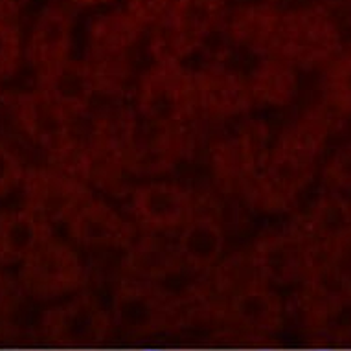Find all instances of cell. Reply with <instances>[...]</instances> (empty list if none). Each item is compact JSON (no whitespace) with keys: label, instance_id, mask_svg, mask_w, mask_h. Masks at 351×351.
<instances>
[{"label":"cell","instance_id":"cell-1","mask_svg":"<svg viewBox=\"0 0 351 351\" xmlns=\"http://www.w3.org/2000/svg\"><path fill=\"white\" fill-rule=\"evenodd\" d=\"M329 134V118L311 110L280 134L245 197L263 212H283L296 202L317 169Z\"/></svg>","mask_w":351,"mask_h":351},{"label":"cell","instance_id":"cell-2","mask_svg":"<svg viewBox=\"0 0 351 351\" xmlns=\"http://www.w3.org/2000/svg\"><path fill=\"white\" fill-rule=\"evenodd\" d=\"M138 116L166 127H184L197 116L193 70L173 59H155L136 90Z\"/></svg>","mask_w":351,"mask_h":351},{"label":"cell","instance_id":"cell-3","mask_svg":"<svg viewBox=\"0 0 351 351\" xmlns=\"http://www.w3.org/2000/svg\"><path fill=\"white\" fill-rule=\"evenodd\" d=\"M226 17V0H173L155 26V59L184 61L204 47Z\"/></svg>","mask_w":351,"mask_h":351},{"label":"cell","instance_id":"cell-4","mask_svg":"<svg viewBox=\"0 0 351 351\" xmlns=\"http://www.w3.org/2000/svg\"><path fill=\"white\" fill-rule=\"evenodd\" d=\"M339 32L331 19L317 10L280 12L269 58L291 66H317L335 59Z\"/></svg>","mask_w":351,"mask_h":351},{"label":"cell","instance_id":"cell-5","mask_svg":"<svg viewBox=\"0 0 351 351\" xmlns=\"http://www.w3.org/2000/svg\"><path fill=\"white\" fill-rule=\"evenodd\" d=\"M144 29L125 10L107 13L90 26L85 61L96 75L99 93L114 94L123 86L129 56Z\"/></svg>","mask_w":351,"mask_h":351},{"label":"cell","instance_id":"cell-6","mask_svg":"<svg viewBox=\"0 0 351 351\" xmlns=\"http://www.w3.org/2000/svg\"><path fill=\"white\" fill-rule=\"evenodd\" d=\"M269 129L263 121L247 120L219 138L212 147V169L217 184L230 193H247L269 153Z\"/></svg>","mask_w":351,"mask_h":351},{"label":"cell","instance_id":"cell-7","mask_svg":"<svg viewBox=\"0 0 351 351\" xmlns=\"http://www.w3.org/2000/svg\"><path fill=\"white\" fill-rule=\"evenodd\" d=\"M19 267L21 289L35 298H58L74 293L86 282L85 265L77 252L53 234Z\"/></svg>","mask_w":351,"mask_h":351},{"label":"cell","instance_id":"cell-8","mask_svg":"<svg viewBox=\"0 0 351 351\" xmlns=\"http://www.w3.org/2000/svg\"><path fill=\"white\" fill-rule=\"evenodd\" d=\"M24 210L48 226L69 223L83 204L93 199L85 180L58 166L32 167L23 179Z\"/></svg>","mask_w":351,"mask_h":351},{"label":"cell","instance_id":"cell-9","mask_svg":"<svg viewBox=\"0 0 351 351\" xmlns=\"http://www.w3.org/2000/svg\"><path fill=\"white\" fill-rule=\"evenodd\" d=\"M317 254L309 237L302 230L269 232L254 243L248 252L256 276L267 285H289L309 278Z\"/></svg>","mask_w":351,"mask_h":351},{"label":"cell","instance_id":"cell-10","mask_svg":"<svg viewBox=\"0 0 351 351\" xmlns=\"http://www.w3.org/2000/svg\"><path fill=\"white\" fill-rule=\"evenodd\" d=\"M15 120L23 133L35 145L47 151L56 164L63 160L75 140V118L66 112L43 88L24 93L15 98Z\"/></svg>","mask_w":351,"mask_h":351},{"label":"cell","instance_id":"cell-11","mask_svg":"<svg viewBox=\"0 0 351 351\" xmlns=\"http://www.w3.org/2000/svg\"><path fill=\"white\" fill-rule=\"evenodd\" d=\"M186 149L184 127H166L131 116L125 136V171L156 177L169 171Z\"/></svg>","mask_w":351,"mask_h":351},{"label":"cell","instance_id":"cell-12","mask_svg":"<svg viewBox=\"0 0 351 351\" xmlns=\"http://www.w3.org/2000/svg\"><path fill=\"white\" fill-rule=\"evenodd\" d=\"M74 47V17L63 4H48L35 19L28 43L26 59L37 77V85L58 72L72 59Z\"/></svg>","mask_w":351,"mask_h":351},{"label":"cell","instance_id":"cell-13","mask_svg":"<svg viewBox=\"0 0 351 351\" xmlns=\"http://www.w3.org/2000/svg\"><path fill=\"white\" fill-rule=\"evenodd\" d=\"M134 221L151 234L179 230L195 213L197 202L184 186L153 180L134 188L131 195Z\"/></svg>","mask_w":351,"mask_h":351},{"label":"cell","instance_id":"cell-14","mask_svg":"<svg viewBox=\"0 0 351 351\" xmlns=\"http://www.w3.org/2000/svg\"><path fill=\"white\" fill-rule=\"evenodd\" d=\"M197 114L213 120L245 116L254 107L248 80L234 70L210 64L193 72Z\"/></svg>","mask_w":351,"mask_h":351},{"label":"cell","instance_id":"cell-15","mask_svg":"<svg viewBox=\"0 0 351 351\" xmlns=\"http://www.w3.org/2000/svg\"><path fill=\"white\" fill-rule=\"evenodd\" d=\"M77 245L94 250H120L136 241V228L116 208L99 199L83 204L66 223Z\"/></svg>","mask_w":351,"mask_h":351},{"label":"cell","instance_id":"cell-16","mask_svg":"<svg viewBox=\"0 0 351 351\" xmlns=\"http://www.w3.org/2000/svg\"><path fill=\"white\" fill-rule=\"evenodd\" d=\"M226 247L225 228L215 213L197 208L179 228L175 250L180 265L193 272H208L217 265Z\"/></svg>","mask_w":351,"mask_h":351},{"label":"cell","instance_id":"cell-17","mask_svg":"<svg viewBox=\"0 0 351 351\" xmlns=\"http://www.w3.org/2000/svg\"><path fill=\"white\" fill-rule=\"evenodd\" d=\"M302 232L317 250L339 258L351 245V202L335 193L318 199L307 213Z\"/></svg>","mask_w":351,"mask_h":351},{"label":"cell","instance_id":"cell-18","mask_svg":"<svg viewBox=\"0 0 351 351\" xmlns=\"http://www.w3.org/2000/svg\"><path fill=\"white\" fill-rule=\"evenodd\" d=\"M39 88L47 90L72 118L83 116L90 107V101L99 94L98 81L85 59H70L53 72Z\"/></svg>","mask_w":351,"mask_h":351},{"label":"cell","instance_id":"cell-19","mask_svg":"<svg viewBox=\"0 0 351 351\" xmlns=\"http://www.w3.org/2000/svg\"><path fill=\"white\" fill-rule=\"evenodd\" d=\"M50 236L52 226L24 208L0 212V267L21 265Z\"/></svg>","mask_w":351,"mask_h":351},{"label":"cell","instance_id":"cell-20","mask_svg":"<svg viewBox=\"0 0 351 351\" xmlns=\"http://www.w3.org/2000/svg\"><path fill=\"white\" fill-rule=\"evenodd\" d=\"M114 311L118 320L129 328L147 329L164 320L169 304L153 283L127 280L116 291Z\"/></svg>","mask_w":351,"mask_h":351},{"label":"cell","instance_id":"cell-21","mask_svg":"<svg viewBox=\"0 0 351 351\" xmlns=\"http://www.w3.org/2000/svg\"><path fill=\"white\" fill-rule=\"evenodd\" d=\"M179 256L175 247H169L158 237H145L129 247L123 269L129 280L153 283L162 278H169L180 269Z\"/></svg>","mask_w":351,"mask_h":351},{"label":"cell","instance_id":"cell-22","mask_svg":"<svg viewBox=\"0 0 351 351\" xmlns=\"http://www.w3.org/2000/svg\"><path fill=\"white\" fill-rule=\"evenodd\" d=\"M247 80L254 105L282 107L287 105L296 93L294 66L282 59L261 58Z\"/></svg>","mask_w":351,"mask_h":351},{"label":"cell","instance_id":"cell-23","mask_svg":"<svg viewBox=\"0 0 351 351\" xmlns=\"http://www.w3.org/2000/svg\"><path fill=\"white\" fill-rule=\"evenodd\" d=\"M280 12L267 4H248L232 13L230 34L234 40L261 58H269Z\"/></svg>","mask_w":351,"mask_h":351},{"label":"cell","instance_id":"cell-24","mask_svg":"<svg viewBox=\"0 0 351 351\" xmlns=\"http://www.w3.org/2000/svg\"><path fill=\"white\" fill-rule=\"evenodd\" d=\"M228 311L237 322L265 328L280 315V298L271 285L256 278L232 293Z\"/></svg>","mask_w":351,"mask_h":351},{"label":"cell","instance_id":"cell-25","mask_svg":"<svg viewBox=\"0 0 351 351\" xmlns=\"http://www.w3.org/2000/svg\"><path fill=\"white\" fill-rule=\"evenodd\" d=\"M48 324L56 335L66 339H90L107 326V317L93 296H77L58 311L50 313Z\"/></svg>","mask_w":351,"mask_h":351},{"label":"cell","instance_id":"cell-26","mask_svg":"<svg viewBox=\"0 0 351 351\" xmlns=\"http://www.w3.org/2000/svg\"><path fill=\"white\" fill-rule=\"evenodd\" d=\"M23 53L24 47L19 28L6 19H0V81L17 74Z\"/></svg>","mask_w":351,"mask_h":351},{"label":"cell","instance_id":"cell-27","mask_svg":"<svg viewBox=\"0 0 351 351\" xmlns=\"http://www.w3.org/2000/svg\"><path fill=\"white\" fill-rule=\"evenodd\" d=\"M24 173L23 162L10 145L0 140V197H6L23 184Z\"/></svg>","mask_w":351,"mask_h":351},{"label":"cell","instance_id":"cell-28","mask_svg":"<svg viewBox=\"0 0 351 351\" xmlns=\"http://www.w3.org/2000/svg\"><path fill=\"white\" fill-rule=\"evenodd\" d=\"M324 179L335 190L351 191V142L329 158L324 169Z\"/></svg>","mask_w":351,"mask_h":351},{"label":"cell","instance_id":"cell-29","mask_svg":"<svg viewBox=\"0 0 351 351\" xmlns=\"http://www.w3.org/2000/svg\"><path fill=\"white\" fill-rule=\"evenodd\" d=\"M173 0H127L125 12L144 28H155Z\"/></svg>","mask_w":351,"mask_h":351},{"label":"cell","instance_id":"cell-30","mask_svg":"<svg viewBox=\"0 0 351 351\" xmlns=\"http://www.w3.org/2000/svg\"><path fill=\"white\" fill-rule=\"evenodd\" d=\"M21 291H23V289H21L19 280H13L12 274L0 271V311L8 309V307L17 300Z\"/></svg>","mask_w":351,"mask_h":351},{"label":"cell","instance_id":"cell-31","mask_svg":"<svg viewBox=\"0 0 351 351\" xmlns=\"http://www.w3.org/2000/svg\"><path fill=\"white\" fill-rule=\"evenodd\" d=\"M340 294L351 300V267L346 271H340Z\"/></svg>","mask_w":351,"mask_h":351},{"label":"cell","instance_id":"cell-32","mask_svg":"<svg viewBox=\"0 0 351 351\" xmlns=\"http://www.w3.org/2000/svg\"><path fill=\"white\" fill-rule=\"evenodd\" d=\"M74 4L77 6H85V8H94V6H104V4H109L112 0H72Z\"/></svg>","mask_w":351,"mask_h":351}]
</instances>
